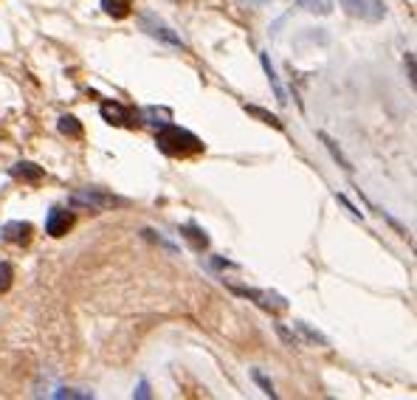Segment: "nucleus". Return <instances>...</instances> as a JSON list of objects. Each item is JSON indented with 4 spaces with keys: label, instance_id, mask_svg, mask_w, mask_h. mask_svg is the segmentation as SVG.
I'll list each match as a JSON object with an SVG mask.
<instances>
[{
    "label": "nucleus",
    "instance_id": "nucleus-1",
    "mask_svg": "<svg viewBox=\"0 0 417 400\" xmlns=\"http://www.w3.org/2000/svg\"><path fill=\"white\" fill-rule=\"evenodd\" d=\"M155 144L170 158H187V155H198V153L206 150V144L195 133H189V130H184L172 122H167L155 130Z\"/></svg>",
    "mask_w": 417,
    "mask_h": 400
},
{
    "label": "nucleus",
    "instance_id": "nucleus-2",
    "mask_svg": "<svg viewBox=\"0 0 417 400\" xmlns=\"http://www.w3.org/2000/svg\"><path fill=\"white\" fill-rule=\"evenodd\" d=\"M231 293H237V296H242V299H248V302H254L257 307L271 310V313H279V310L288 307V299L279 296V293H274V290H257V288H240V285H231Z\"/></svg>",
    "mask_w": 417,
    "mask_h": 400
},
{
    "label": "nucleus",
    "instance_id": "nucleus-3",
    "mask_svg": "<svg viewBox=\"0 0 417 400\" xmlns=\"http://www.w3.org/2000/svg\"><path fill=\"white\" fill-rule=\"evenodd\" d=\"M339 3L350 17L364 20V23H381L387 17L384 0H339Z\"/></svg>",
    "mask_w": 417,
    "mask_h": 400
},
{
    "label": "nucleus",
    "instance_id": "nucleus-4",
    "mask_svg": "<svg viewBox=\"0 0 417 400\" xmlns=\"http://www.w3.org/2000/svg\"><path fill=\"white\" fill-rule=\"evenodd\" d=\"M74 206H82V208H93V211H102V208H113V206H124L127 200L116 198L105 189H76L71 195Z\"/></svg>",
    "mask_w": 417,
    "mask_h": 400
},
{
    "label": "nucleus",
    "instance_id": "nucleus-5",
    "mask_svg": "<svg viewBox=\"0 0 417 400\" xmlns=\"http://www.w3.org/2000/svg\"><path fill=\"white\" fill-rule=\"evenodd\" d=\"M139 23H141V28L150 34V37H155V40H161V42H167V45H175V48H184V40L158 17V14H153V11H141L139 14Z\"/></svg>",
    "mask_w": 417,
    "mask_h": 400
},
{
    "label": "nucleus",
    "instance_id": "nucleus-6",
    "mask_svg": "<svg viewBox=\"0 0 417 400\" xmlns=\"http://www.w3.org/2000/svg\"><path fill=\"white\" fill-rule=\"evenodd\" d=\"M99 113H102V119H105L107 124H116V127H136V124H139V122L133 119V113H130L124 105H119V102H102Z\"/></svg>",
    "mask_w": 417,
    "mask_h": 400
},
{
    "label": "nucleus",
    "instance_id": "nucleus-7",
    "mask_svg": "<svg viewBox=\"0 0 417 400\" xmlns=\"http://www.w3.org/2000/svg\"><path fill=\"white\" fill-rule=\"evenodd\" d=\"M71 225H74V211H68V208L54 206L45 217V234L48 237H62V234H68Z\"/></svg>",
    "mask_w": 417,
    "mask_h": 400
},
{
    "label": "nucleus",
    "instance_id": "nucleus-8",
    "mask_svg": "<svg viewBox=\"0 0 417 400\" xmlns=\"http://www.w3.org/2000/svg\"><path fill=\"white\" fill-rule=\"evenodd\" d=\"M0 240L3 242H14V245H25L31 240V223L25 220H8L0 225Z\"/></svg>",
    "mask_w": 417,
    "mask_h": 400
},
{
    "label": "nucleus",
    "instance_id": "nucleus-9",
    "mask_svg": "<svg viewBox=\"0 0 417 400\" xmlns=\"http://www.w3.org/2000/svg\"><path fill=\"white\" fill-rule=\"evenodd\" d=\"M11 175L20 178V181H25V184H37V181L45 178V170L37 167V164H31V161H17V164L11 167Z\"/></svg>",
    "mask_w": 417,
    "mask_h": 400
},
{
    "label": "nucleus",
    "instance_id": "nucleus-10",
    "mask_svg": "<svg viewBox=\"0 0 417 400\" xmlns=\"http://www.w3.org/2000/svg\"><path fill=\"white\" fill-rule=\"evenodd\" d=\"M259 62H262V71H265V76H268V82H271V88H274L276 102H279V105H288V93H285V88H282V82H279L274 65H271V57H268V54H259Z\"/></svg>",
    "mask_w": 417,
    "mask_h": 400
},
{
    "label": "nucleus",
    "instance_id": "nucleus-11",
    "mask_svg": "<svg viewBox=\"0 0 417 400\" xmlns=\"http://www.w3.org/2000/svg\"><path fill=\"white\" fill-rule=\"evenodd\" d=\"M181 234L192 242V248L195 251H204V248H208V237L204 228H198L195 223H187V225H181Z\"/></svg>",
    "mask_w": 417,
    "mask_h": 400
},
{
    "label": "nucleus",
    "instance_id": "nucleus-12",
    "mask_svg": "<svg viewBox=\"0 0 417 400\" xmlns=\"http://www.w3.org/2000/svg\"><path fill=\"white\" fill-rule=\"evenodd\" d=\"M293 330H299V333H302V339H305V341H310V344H319V347H330V339H327L324 333L313 330V327H310V324H305V322H293Z\"/></svg>",
    "mask_w": 417,
    "mask_h": 400
},
{
    "label": "nucleus",
    "instance_id": "nucleus-13",
    "mask_svg": "<svg viewBox=\"0 0 417 400\" xmlns=\"http://www.w3.org/2000/svg\"><path fill=\"white\" fill-rule=\"evenodd\" d=\"M102 8H105V14H110L116 20H124V17H130L133 3L130 0H102Z\"/></svg>",
    "mask_w": 417,
    "mask_h": 400
},
{
    "label": "nucleus",
    "instance_id": "nucleus-14",
    "mask_svg": "<svg viewBox=\"0 0 417 400\" xmlns=\"http://www.w3.org/2000/svg\"><path fill=\"white\" fill-rule=\"evenodd\" d=\"M242 110H245L248 116L259 119L262 124H271L274 130H282V122H279V116H274V113H268V110H262V107H257V105H242Z\"/></svg>",
    "mask_w": 417,
    "mask_h": 400
},
{
    "label": "nucleus",
    "instance_id": "nucleus-15",
    "mask_svg": "<svg viewBox=\"0 0 417 400\" xmlns=\"http://www.w3.org/2000/svg\"><path fill=\"white\" fill-rule=\"evenodd\" d=\"M305 11H310V14H319V17H327V14H333V6H336V0H296Z\"/></svg>",
    "mask_w": 417,
    "mask_h": 400
},
{
    "label": "nucleus",
    "instance_id": "nucleus-16",
    "mask_svg": "<svg viewBox=\"0 0 417 400\" xmlns=\"http://www.w3.org/2000/svg\"><path fill=\"white\" fill-rule=\"evenodd\" d=\"M319 139L324 141V147L330 150V155H333V158L339 161V167H341V170H347V172H353V164H350V161L344 158V153H341V147H339V144H336V141H333V139H330L327 133H319Z\"/></svg>",
    "mask_w": 417,
    "mask_h": 400
},
{
    "label": "nucleus",
    "instance_id": "nucleus-17",
    "mask_svg": "<svg viewBox=\"0 0 417 400\" xmlns=\"http://www.w3.org/2000/svg\"><path fill=\"white\" fill-rule=\"evenodd\" d=\"M57 127H59L62 136H71V139H79V136H82V124H79L74 116H59Z\"/></svg>",
    "mask_w": 417,
    "mask_h": 400
},
{
    "label": "nucleus",
    "instance_id": "nucleus-18",
    "mask_svg": "<svg viewBox=\"0 0 417 400\" xmlns=\"http://www.w3.org/2000/svg\"><path fill=\"white\" fill-rule=\"evenodd\" d=\"M51 398L54 400H93V392H82V389H68V387H62V389L51 392Z\"/></svg>",
    "mask_w": 417,
    "mask_h": 400
},
{
    "label": "nucleus",
    "instance_id": "nucleus-19",
    "mask_svg": "<svg viewBox=\"0 0 417 400\" xmlns=\"http://www.w3.org/2000/svg\"><path fill=\"white\" fill-rule=\"evenodd\" d=\"M144 122H150V124H155V127H161V122L158 119H164V122H170V110L167 107H144Z\"/></svg>",
    "mask_w": 417,
    "mask_h": 400
},
{
    "label": "nucleus",
    "instance_id": "nucleus-20",
    "mask_svg": "<svg viewBox=\"0 0 417 400\" xmlns=\"http://www.w3.org/2000/svg\"><path fill=\"white\" fill-rule=\"evenodd\" d=\"M274 330L279 333V339H282L288 347H299V344H302V341H299V336H296L293 330H288L285 324H279V322H276V324H274Z\"/></svg>",
    "mask_w": 417,
    "mask_h": 400
},
{
    "label": "nucleus",
    "instance_id": "nucleus-21",
    "mask_svg": "<svg viewBox=\"0 0 417 400\" xmlns=\"http://www.w3.org/2000/svg\"><path fill=\"white\" fill-rule=\"evenodd\" d=\"M251 378H254V384H257V387H259V389H262L268 398H276V392H274V384H271V381H268V378H265L259 370H251Z\"/></svg>",
    "mask_w": 417,
    "mask_h": 400
},
{
    "label": "nucleus",
    "instance_id": "nucleus-22",
    "mask_svg": "<svg viewBox=\"0 0 417 400\" xmlns=\"http://www.w3.org/2000/svg\"><path fill=\"white\" fill-rule=\"evenodd\" d=\"M11 279H14V268L8 262H0V293L11 288Z\"/></svg>",
    "mask_w": 417,
    "mask_h": 400
},
{
    "label": "nucleus",
    "instance_id": "nucleus-23",
    "mask_svg": "<svg viewBox=\"0 0 417 400\" xmlns=\"http://www.w3.org/2000/svg\"><path fill=\"white\" fill-rule=\"evenodd\" d=\"M144 237H150V240H155V242H158V245H164L167 251H175V245H172L170 240H164V237H158V231H153V228H147V231H144Z\"/></svg>",
    "mask_w": 417,
    "mask_h": 400
},
{
    "label": "nucleus",
    "instance_id": "nucleus-24",
    "mask_svg": "<svg viewBox=\"0 0 417 400\" xmlns=\"http://www.w3.org/2000/svg\"><path fill=\"white\" fill-rule=\"evenodd\" d=\"M404 62H406V71H409V82L415 85L417 82V71H415V54L412 51H406V57H404Z\"/></svg>",
    "mask_w": 417,
    "mask_h": 400
},
{
    "label": "nucleus",
    "instance_id": "nucleus-25",
    "mask_svg": "<svg viewBox=\"0 0 417 400\" xmlns=\"http://www.w3.org/2000/svg\"><path fill=\"white\" fill-rule=\"evenodd\" d=\"M336 200H339V203H341V206H344V208H347V211H350V214H353L356 220H364V214H361V211H358V208H356V206H353L350 200L344 198V195H336Z\"/></svg>",
    "mask_w": 417,
    "mask_h": 400
},
{
    "label": "nucleus",
    "instance_id": "nucleus-26",
    "mask_svg": "<svg viewBox=\"0 0 417 400\" xmlns=\"http://www.w3.org/2000/svg\"><path fill=\"white\" fill-rule=\"evenodd\" d=\"M133 398H139V400L153 398V392H150V384H147V381H141V384L136 387V392H133Z\"/></svg>",
    "mask_w": 417,
    "mask_h": 400
}]
</instances>
